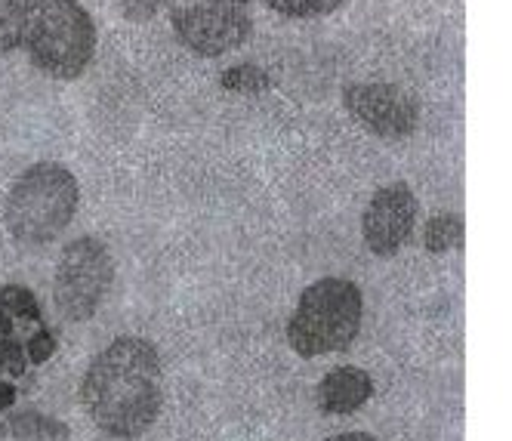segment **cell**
<instances>
[{
	"label": "cell",
	"mask_w": 512,
	"mask_h": 441,
	"mask_svg": "<svg viewBox=\"0 0 512 441\" xmlns=\"http://www.w3.org/2000/svg\"><path fill=\"white\" fill-rule=\"evenodd\" d=\"M179 44L201 59H219L247 44L253 31L250 0H167Z\"/></svg>",
	"instance_id": "6"
},
{
	"label": "cell",
	"mask_w": 512,
	"mask_h": 441,
	"mask_svg": "<svg viewBox=\"0 0 512 441\" xmlns=\"http://www.w3.org/2000/svg\"><path fill=\"white\" fill-rule=\"evenodd\" d=\"M263 4L287 19H321L343 10L349 0H263Z\"/></svg>",
	"instance_id": "13"
},
{
	"label": "cell",
	"mask_w": 512,
	"mask_h": 441,
	"mask_svg": "<svg viewBox=\"0 0 512 441\" xmlns=\"http://www.w3.org/2000/svg\"><path fill=\"white\" fill-rule=\"evenodd\" d=\"M78 204V176L65 164L38 161L13 179L4 201V226L13 241L25 247H44L75 223Z\"/></svg>",
	"instance_id": "2"
},
{
	"label": "cell",
	"mask_w": 512,
	"mask_h": 441,
	"mask_svg": "<svg viewBox=\"0 0 512 441\" xmlns=\"http://www.w3.org/2000/svg\"><path fill=\"white\" fill-rule=\"evenodd\" d=\"M112 284H115V260L105 241H99L96 235H81L75 241H68L53 272L56 312L71 324H84L102 309Z\"/></svg>",
	"instance_id": "5"
},
{
	"label": "cell",
	"mask_w": 512,
	"mask_h": 441,
	"mask_svg": "<svg viewBox=\"0 0 512 441\" xmlns=\"http://www.w3.org/2000/svg\"><path fill=\"white\" fill-rule=\"evenodd\" d=\"M34 0H0V22H22Z\"/></svg>",
	"instance_id": "18"
},
{
	"label": "cell",
	"mask_w": 512,
	"mask_h": 441,
	"mask_svg": "<svg viewBox=\"0 0 512 441\" xmlns=\"http://www.w3.org/2000/svg\"><path fill=\"white\" fill-rule=\"evenodd\" d=\"M25 352H28V361L44 364V361H50V355L56 352V337L50 334V330H38V334H34V337L28 340Z\"/></svg>",
	"instance_id": "15"
},
{
	"label": "cell",
	"mask_w": 512,
	"mask_h": 441,
	"mask_svg": "<svg viewBox=\"0 0 512 441\" xmlns=\"http://www.w3.org/2000/svg\"><path fill=\"white\" fill-rule=\"evenodd\" d=\"M371 398H374V377L355 364H340L334 371H327L315 389V401L321 414H331V417L355 414Z\"/></svg>",
	"instance_id": "9"
},
{
	"label": "cell",
	"mask_w": 512,
	"mask_h": 441,
	"mask_svg": "<svg viewBox=\"0 0 512 441\" xmlns=\"http://www.w3.org/2000/svg\"><path fill=\"white\" fill-rule=\"evenodd\" d=\"M81 404L102 435L118 441L142 438L164 408L158 346L145 337H118L96 352L81 377Z\"/></svg>",
	"instance_id": "1"
},
{
	"label": "cell",
	"mask_w": 512,
	"mask_h": 441,
	"mask_svg": "<svg viewBox=\"0 0 512 441\" xmlns=\"http://www.w3.org/2000/svg\"><path fill=\"white\" fill-rule=\"evenodd\" d=\"M22 47V22H0V56Z\"/></svg>",
	"instance_id": "17"
},
{
	"label": "cell",
	"mask_w": 512,
	"mask_h": 441,
	"mask_svg": "<svg viewBox=\"0 0 512 441\" xmlns=\"http://www.w3.org/2000/svg\"><path fill=\"white\" fill-rule=\"evenodd\" d=\"M349 118L377 139H408L420 127V102L398 84H349L343 90Z\"/></svg>",
	"instance_id": "7"
},
{
	"label": "cell",
	"mask_w": 512,
	"mask_h": 441,
	"mask_svg": "<svg viewBox=\"0 0 512 441\" xmlns=\"http://www.w3.org/2000/svg\"><path fill=\"white\" fill-rule=\"evenodd\" d=\"M16 321H41V306L28 287L7 284L0 290V334L10 337Z\"/></svg>",
	"instance_id": "11"
},
{
	"label": "cell",
	"mask_w": 512,
	"mask_h": 441,
	"mask_svg": "<svg viewBox=\"0 0 512 441\" xmlns=\"http://www.w3.org/2000/svg\"><path fill=\"white\" fill-rule=\"evenodd\" d=\"M364 321V293L349 278H318L297 300L287 318V346L312 361L352 349Z\"/></svg>",
	"instance_id": "4"
},
{
	"label": "cell",
	"mask_w": 512,
	"mask_h": 441,
	"mask_svg": "<svg viewBox=\"0 0 512 441\" xmlns=\"http://www.w3.org/2000/svg\"><path fill=\"white\" fill-rule=\"evenodd\" d=\"M4 435H7V423L0 420V441H4Z\"/></svg>",
	"instance_id": "20"
},
{
	"label": "cell",
	"mask_w": 512,
	"mask_h": 441,
	"mask_svg": "<svg viewBox=\"0 0 512 441\" xmlns=\"http://www.w3.org/2000/svg\"><path fill=\"white\" fill-rule=\"evenodd\" d=\"M96 22L81 0H34L22 16V50L53 81H78L96 56Z\"/></svg>",
	"instance_id": "3"
},
{
	"label": "cell",
	"mask_w": 512,
	"mask_h": 441,
	"mask_svg": "<svg viewBox=\"0 0 512 441\" xmlns=\"http://www.w3.org/2000/svg\"><path fill=\"white\" fill-rule=\"evenodd\" d=\"M463 216L460 213H438L423 226V247L435 256L451 253L457 247H463Z\"/></svg>",
	"instance_id": "12"
},
{
	"label": "cell",
	"mask_w": 512,
	"mask_h": 441,
	"mask_svg": "<svg viewBox=\"0 0 512 441\" xmlns=\"http://www.w3.org/2000/svg\"><path fill=\"white\" fill-rule=\"evenodd\" d=\"M0 371H7V374H13V377L25 371L22 346H19L13 337H4V346H0Z\"/></svg>",
	"instance_id": "16"
},
{
	"label": "cell",
	"mask_w": 512,
	"mask_h": 441,
	"mask_svg": "<svg viewBox=\"0 0 512 441\" xmlns=\"http://www.w3.org/2000/svg\"><path fill=\"white\" fill-rule=\"evenodd\" d=\"M164 7H167V0H118L121 16L130 22H152Z\"/></svg>",
	"instance_id": "14"
},
{
	"label": "cell",
	"mask_w": 512,
	"mask_h": 441,
	"mask_svg": "<svg viewBox=\"0 0 512 441\" xmlns=\"http://www.w3.org/2000/svg\"><path fill=\"white\" fill-rule=\"evenodd\" d=\"M321 441H383V438L374 435V432H361V429H355V432H340V435L321 438Z\"/></svg>",
	"instance_id": "19"
},
{
	"label": "cell",
	"mask_w": 512,
	"mask_h": 441,
	"mask_svg": "<svg viewBox=\"0 0 512 441\" xmlns=\"http://www.w3.org/2000/svg\"><path fill=\"white\" fill-rule=\"evenodd\" d=\"M7 435H13L16 441H68L71 429L56 420V417H47L34 408H16L7 414Z\"/></svg>",
	"instance_id": "10"
},
{
	"label": "cell",
	"mask_w": 512,
	"mask_h": 441,
	"mask_svg": "<svg viewBox=\"0 0 512 441\" xmlns=\"http://www.w3.org/2000/svg\"><path fill=\"white\" fill-rule=\"evenodd\" d=\"M420 216V201L408 182H389L380 186L368 207L361 213V238L368 250L380 260H392V256L405 247L414 235Z\"/></svg>",
	"instance_id": "8"
}]
</instances>
